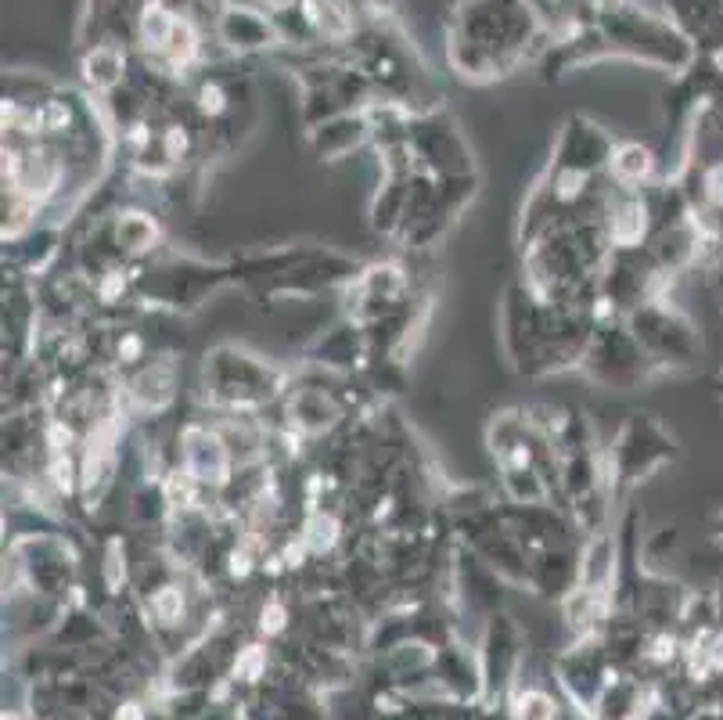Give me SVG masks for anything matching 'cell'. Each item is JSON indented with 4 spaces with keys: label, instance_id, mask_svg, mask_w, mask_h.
<instances>
[{
    "label": "cell",
    "instance_id": "6da1fadb",
    "mask_svg": "<svg viewBox=\"0 0 723 720\" xmlns=\"http://www.w3.org/2000/svg\"><path fill=\"white\" fill-rule=\"evenodd\" d=\"M184 468L195 483L224 486L227 468H231V454H227L224 440L209 429H188L184 432Z\"/></svg>",
    "mask_w": 723,
    "mask_h": 720
},
{
    "label": "cell",
    "instance_id": "7a4b0ae2",
    "mask_svg": "<svg viewBox=\"0 0 723 720\" xmlns=\"http://www.w3.org/2000/svg\"><path fill=\"white\" fill-rule=\"evenodd\" d=\"M123 69H126V62H123V54H119V47H108V44L94 47V51L87 54V62H83V76H87L90 87H98V90L116 87V83L123 80Z\"/></svg>",
    "mask_w": 723,
    "mask_h": 720
},
{
    "label": "cell",
    "instance_id": "3957f363",
    "mask_svg": "<svg viewBox=\"0 0 723 720\" xmlns=\"http://www.w3.org/2000/svg\"><path fill=\"white\" fill-rule=\"evenodd\" d=\"M159 238V227L152 224V216L144 213H126L116 224V242L126 252H148Z\"/></svg>",
    "mask_w": 723,
    "mask_h": 720
},
{
    "label": "cell",
    "instance_id": "277c9868",
    "mask_svg": "<svg viewBox=\"0 0 723 720\" xmlns=\"http://www.w3.org/2000/svg\"><path fill=\"white\" fill-rule=\"evenodd\" d=\"M292 414H295V422L303 425V429H324V425H331L335 418H339V411L331 407L328 396L313 393V389L299 393V400L292 404Z\"/></svg>",
    "mask_w": 723,
    "mask_h": 720
},
{
    "label": "cell",
    "instance_id": "5b68a950",
    "mask_svg": "<svg viewBox=\"0 0 723 720\" xmlns=\"http://www.w3.org/2000/svg\"><path fill=\"white\" fill-rule=\"evenodd\" d=\"M612 173L623 184H641L652 173V152L641 148V144H623L619 152H612Z\"/></svg>",
    "mask_w": 723,
    "mask_h": 720
},
{
    "label": "cell",
    "instance_id": "8992f818",
    "mask_svg": "<svg viewBox=\"0 0 723 720\" xmlns=\"http://www.w3.org/2000/svg\"><path fill=\"white\" fill-rule=\"evenodd\" d=\"M224 29H227V36H231L234 44H241V47H259L270 36L267 22L256 18V15H249V11H231L227 22H224Z\"/></svg>",
    "mask_w": 723,
    "mask_h": 720
},
{
    "label": "cell",
    "instance_id": "52a82bcc",
    "mask_svg": "<svg viewBox=\"0 0 723 720\" xmlns=\"http://www.w3.org/2000/svg\"><path fill=\"white\" fill-rule=\"evenodd\" d=\"M515 720H554V702L544 692H522L511 706Z\"/></svg>",
    "mask_w": 723,
    "mask_h": 720
},
{
    "label": "cell",
    "instance_id": "ba28073f",
    "mask_svg": "<svg viewBox=\"0 0 723 720\" xmlns=\"http://www.w3.org/2000/svg\"><path fill=\"white\" fill-rule=\"evenodd\" d=\"M152 612L159 623H177L180 616H184V594H180L177 587H162L152 598Z\"/></svg>",
    "mask_w": 723,
    "mask_h": 720
},
{
    "label": "cell",
    "instance_id": "9c48e42d",
    "mask_svg": "<svg viewBox=\"0 0 723 720\" xmlns=\"http://www.w3.org/2000/svg\"><path fill=\"white\" fill-rule=\"evenodd\" d=\"M198 112L209 119L224 116L227 112V90L220 80H206L202 87H198Z\"/></svg>",
    "mask_w": 723,
    "mask_h": 720
},
{
    "label": "cell",
    "instance_id": "30bf717a",
    "mask_svg": "<svg viewBox=\"0 0 723 720\" xmlns=\"http://www.w3.org/2000/svg\"><path fill=\"white\" fill-rule=\"evenodd\" d=\"M263 670H267V652L259 645H249L234 663V677H241V681H259Z\"/></svg>",
    "mask_w": 723,
    "mask_h": 720
},
{
    "label": "cell",
    "instance_id": "8fae6325",
    "mask_svg": "<svg viewBox=\"0 0 723 720\" xmlns=\"http://www.w3.org/2000/svg\"><path fill=\"white\" fill-rule=\"evenodd\" d=\"M673 656H677V638H670V634H655L644 648V659H652V663H670Z\"/></svg>",
    "mask_w": 723,
    "mask_h": 720
},
{
    "label": "cell",
    "instance_id": "7c38bea8",
    "mask_svg": "<svg viewBox=\"0 0 723 720\" xmlns=\"http://www.w3.org/2000/svg\"><path fill=\"white\" fill-rule=\"evenodd\" d=\"M259 630H263V634H281V630H285V609L277 602H270L267 609L259 612Z\"/></svg>",
    "mask_w": 723,
    "mask_h": 720
},
{
    "label": "cell",
    "instance_id": "4fadbf2b",
    "mask_svg": "<svg viewBox=\"0 0 723 720\" xmlns=\"http://www.w3.org/2000/svg\"><path fill=\"white\" fill-rule=\"evenodd\" d=\"M706 195L713 198L716 206H723V162L706 173Z\"/></svg>",
    "mask_w": 723,
    "mask_h": 720
},
{
    "label": "cell",
    "instance_id": "5bb4252c",
    "mask_svg": "<svg viewBox=\"0 0 723 720\" xmlns=\"http://www.w3.org/2000/svg\"><path fill=\"white\" fill-rule=\"evenodd\" d=\"M116 720H144V710L137 706V702H126V706H119L116 710Z\"/></svg>",
    "mask_w": 723,
    "mask_h": 720
},
{
    "label": "cell",
    "instance_id": "9a60e30c",
    "mask_svg": "<svg viewBox=\"0 0 723 720\" xmlns=\"http://www.w3.org/2000/svg\"><path fill=\"white\" fill-rule=\"evenodd\" d=\"M4 720H26V717H18V713H4Z\"/></svg>",
    "mask_w": 723,
    "mask_h": 720
}]
</instances>
